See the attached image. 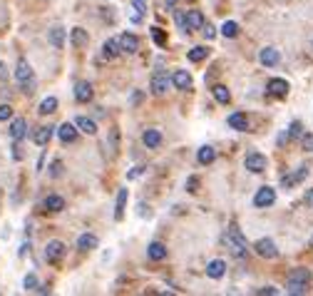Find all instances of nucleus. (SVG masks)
Instances as JSON below:
<instances>
[{"label":"nucleus","instance_id":"c9c22d12","mask_svg":"<svg viewBox=\"0 0 313 296\" xmlns=\"http://www.w3.org/2000/svg\"><path fill=\"white\" fill-rule=\"evenodd\" d=\"M301 135H303V124H301L298 120H294V122H291V130H288V137L296 139V137H301Z\"/></svg>","mask_w":313,"mask_h":296},{"label":"nucleus","instance_id":"393cba45","mask_svg":"<svg viewBox=\"0 0 313 296\" xmlns=\"http://www.w3.org/2000/svg\"><path fill=\"white\" fill-rule=\"evenodd\" d=\"M75 127H77V130L80 132H85V135H97V124L90 120V117H75Z\"/></svg>","mask_w":313,"mask_h":296},{"label":"nucleus","instance_id":"603ef678","mask_svg":"<svg viewBox=\"0 0 313 296\" xmlns=\"http://www.w3.org/2000/svg\"><path fill=\"white\" fill-rule=\"evenodd\" d=\"M174 3H177V0H166V8L172 10V8H174Z\"/></svg>","mask_w":313,"mask_h":296},{"label":"nucleus","instance_id":"2f4dec72","mask_svg":"<svg viewBox=\"0 0 313 296\" xmlns=\"http://www.w3.org/2000/svg\"><path fill=\"white\" fill-rule=\"evenodd\" d=\"M206 55H209V48L206 45H197V48L189 50V55H186V57H189L192 62H201V60H206Z\"/></svg>","mask_w":313,"mask_h":296},{"label":"nucleus","instance_id":"cd10ccee","mask_svg":"<svg viewBox=\"0 0 313 296\" xmlns=\"http://www.w3.org/2000/svg\"><path fill=\"white\" fill-rule=\"evenodd\" d=\"M52 137V127H37V130L33 132V142L40 144V147H45Z\"/></svg>","mask_w":313,"mask_h":296},{"label":"nucleus","instance_id":"4be33fe9","mask_svg":"<svg viewBox=\"0 0 313 296\" xmlns=\"http://www.w3.org/2000/svg\"><path fill=\"white\" fill-rule=\"evenodd\" d=\"M201 25H204V15H201V10H189V13H186V33L199 30Z\"/></svg>","mask_w":313,"mask_h":296},{"label":"nucleus","instance_id":"b1692460","mask_svg":"<svg viewBox=\"0 0 313 296\" xmlns=\"http://www.w3.org/2000/svg\"><path fill=\"white\" fill-rule=\"evenodd\" d=\"M43 207H45V211H50V214H57V211L65 209V199H62L60 194H50Z\"/></svg>","mask_w":313,"mask_h":296},{"label":"nucleus","instance_id":"f3484780","mask_svg":"<svg viewBox=\"0 0 313 296\" xmlns=\"http://www.w3.org/2000/svg\"><path fill=\"white\" fill-rule=\"evenodd\" d=\"M308 177V167H298V172H291V174H286L283 179H281V184L288 189V187H296L298 182H303Z\"/></svg>","mask_w":313,"mask_h":296},{"label":"nucleus","instance_id":"864d4df0","mask_svg":"<svg viewBox=\"0 0 313 296\" xmlns=\"http://www.w3.org/2000/svg\"><path fill=\"white\" fill-rule=\"evenodd\" d=\"M311 246H313V237H311Z\"/></svg>","mask_w":313,"mask_h":296},{"label":"nucleus","instance_id":"2eb2a0df","mask_svg":"<svg viewBox=\"0 0 313 296\" xmlns=\"http://www.w3.org/2000/svg\"><path fill=\"white\" fill-rule=\"evenodd\" d=\"M229 127L231 130H239V132H248V117L244 112H234V115H229Z\"/></svg>","mask_w":313,"mask_h":296},{"label":"nucleus","instance_id":"de8ad7c7","mask_svg":"<svg viewBox=\"0 0 313 296\" xmlns=\"http://www.w3.org/2000/svg\"><path fill=\"white\" fill-rule=\"evenodd\" d=\"M142 15H144V13H139V10H137V13H132V15H130V20L139 25V23H142Z\"/></svg>","mask_w":313,"mask_h":296},{"label":"nucleus","instance_id":"79ce46f5","mask_svg":"<svg viewBox=\"0 0 313 296\" xmlns=\"http://www.w3.org/2000/svg\"><path fill=\"white\" fill-rule=\"evenodd\" d=\"M174 23H177V25H179L184 33H186V15H184V13H174Z\"/></svg>","mask_w":313,"mask_h":296},{"label":"nucleus","instance_id":"09e8293b","mask_svg":"<svg viewBox=\"0 0 313 296\" xmlns=\"http://www.w3.org/2000/svg\"><path fill=\"white\" fill-rule=\"evenodd\" d=\"M0 80H8V70H5V62L0 60Z\"/></svg>","mask_w":313,"mask_h":296},{"label":"nucleus","instance_id":"4c0bfd02","mask_svg":"<svg viewBox=\"0 0 313 296\" xmlns=\"http://www.w3.org/2000/svg\"><path fill=\"white\" fill-rule=\"evenodd\" d=\"M10 117H13V107L10 104H0V122H5Z\"/></svg>","mask_w":313,"mask_h":296},{"label":"nucleus","instance_id":"f257e3e1","mask_svg":"<svg viewBox=\"0 0 313 296\" xmlns=\"http://www.w3.org/2000/svg\"><path fill=\"white\" fill-rule=\"evenodd\" d=\"M308 284H311V271L298 266L288 274V279H286V294L291 296H303L308 291Z\"/></svg>","mask_w":313,"mask_h":296},{"label":"nucleus","instance_id":"a19ab883","mask_svg":"<svg viewBox=\"0 0 313 296\" xmlns=\"http://www.w3.org/2000/svg\"><path fill=\"white\" fill-rule=\"evenodd\" d=\"M144 174V167L139 164V167H132L130 172H127V179H137V177H142Z\"/></svg>","mask_w":313,"mask_h":296},{"label":"nucleus","instance_id":"9b49d317","mask_svg":"<svg viewBox=\"0 0 313 296\" xmlns=\"http://www.w3.org/2000/svg\"><path fill=\"white\" fill-rule=\"evenodd\" d=\"M259 60H261V65H266V68H276L281 62V52L276 48H264L259 52Z\"/></svg>","mask_w":313,"mask_h":296},{"label":"nucleus","instance_id":"a878e982","mask_svg":"<svg viewBox=\"0 0 313 296\" xmlns=\"http://www.w3.org/2000/svg\"><path fill=\"white\" fill-rule=\"evenodd\" d=\"M142 142L149 147V150H157V147L162 144V132L159 130H144L142 135Z\"/></svg>","mask_w":313,"mask_h":296},{"label":"nucleus","instance_id":"9d476101","mask_svg":"<svg viewBox=\"0 0 313 296\" xmlns=\"http://www.w3.org/2000/svg\"><path fill=\"white\" fill-rule=\"evenodd\" d=\"M92 95H95V90H92V85H90L87 80H80V82L75 85V100H77V102L85 104V102L92 100Z\"/></svg>","mask_w":313,"mask_h":296},{"label":"nucleus","instance_id":"58836bf2","mask_svg":"<svg viewBox=\"0 0 313 296\" xmlns=\"http://www.w3.org/2000/svg\"><path fill=\"white\" fill-rule=\"evenodd\" d=\"M256 294L259 296H274V294H279V289L276 286H261V289H256Z\"/></svg>","mask_w":313,"mask_h":296},{"label":"nucleus","instance_id":"4468645a","mask_svg":"<svg viewBox=\"0 0 313 296\" xmlns=\"http://www.w3.org/2000/svg\"><path fill=\"white\" fill-rule=\"evenodd\" d=\"M57 137H60L62 142H75V139H77V127H75V122H62V124L57 127Z\"/></svg>","mask_w":313,"mask_h":296},{"label":"nucleus","instance_id":"412c9836","mask_svg":"<svg viewBox=\"0 0 313 296\" xmlns=\"http://www.w3.org/2000/svg\"><path fill=\"white\" fill-rule=\"evenodd\" d=\"M147 257H149L152 261H164V259H166V246H164L162 242H152V244L147 246Z\"/></svg>","mask_w":313,"mask_h":296},{"label":"nucleus","instance_id":"423d86ee","mask_svg":"<svg viewBox=\"0 0 313 296\" xmlns=\"http://www.w3.org/2000/svg\"><path fill=\"white\" fill-rule=\"evenodd\" d=\"M117 45H119V52L134 55V52L139 50V40H137V35H132V33H122V35L117 37Z\"/></svg>","mask_w":313,"mask_h":296},{"label":"nucleus","instance_id":"c03bdc74","mask_svg":"<svg viewBox=\"0 0 313 296\" xmlns=\"http://www.w3.org/2000/svg\"><path fill=\"white\" fill-rule=\"evenodd\" d=\"M62 174V162H52L50 167V177H60Z\"/></svg>","mask_w":313,"mask_h":296},{"label":"nucleus","instance_id":"f03ea898","mask_svg":"<svg viewBox=\"0 0 313 296\" xmlns=\"http://www.w3.org/2000/svg\"><path fill=\"white\" fill-rule=\"evenodd\" d=\"M15 80H17L20 87H23V92H25V95H30V92H33V87H35V72H33L30 62H28L25 57H20V60H17V65H15Z\"/></svg>","mask_w":313,"mask_h":296},{"label":"nucleus","instance_id":"ea45409f","mask_svg":"<svg viewBox=\"0 0 313 296\" xmlns=\"http://www.w3.org/2000/svg\"><path fill=\"white\" fill-rule=\"evenodd\" d=\"M201 30H204V37H206V40L216 37V28H214V25H206V23H204V25H201Z\"/></svg>","mask_w":313,"mask_h":296},{"label":"nucleus","instance_id":"72a5a7b5","mask_svg":"<svg viewBox=\"0 0 313 296\" xmlns=\"http://www.w3.org/2000/svg\"><path fill=\"white\" fill-rule=\"evenodd\" d=\"M221 35L224 37H236L239 35V25L234 23V20H226V23L221 25Z\"/></svg>","mask_w":313,"mask_h":296},{"label":"nucleus","instance_id":"e433bc0d","mask_svg":"<svg viewBox=\"0 0 313 296\" xmlns=\"http://www.w3.org/2000/svg\"><path fill=\"white\" fill-rule=\"evenodd\" d=\"M23 286L28 289V291H37V277H35V274H28V277H25V281H23Z\"/></svg>","mask_w":313,"mask_h":296},{"label":"nucleus","instance_id":"bb28decb","mask_svg":"<svg viewBox=\"0 0 313 296\" xmlns=\"http://www.w3.org/2000/svg\"><path fill=\"white\" fill-rule=\"evenodd\" d=\"M214 159H216V150H214V147H209V144L199 147V152H197V162L199 164H212Z\"/></svg>","mask_w":313,"mask_h":296},{"label":"nucleus","instance_id":"f8f14e48","mask_svg":"<svg viewBox=\"0 0 313 296\" xmlns=\"http://www.w3.org/2000/svg\"><path fill=\"white\" fill-rule=\"evenodd\" d=\"M192 75L189 72H186V70H174L172 72V85H174V87L177 90H192Z\"/></svg>","mask_w":313,"mask_h":296},{"label":"nucleus","instance_id":"0eeeda50","mask_svg":"<svg viewBox=\"0 0 313 296\" xmlns=\"http://www.w3.org/2000/svg\"><path fill=\"white\" fill-rule=\"evenodd\" d=\"M254 251L259 254L261 259H276V257H279V249H276L274 239H259V242L254 244Z\"/></svg>","mask_w":313,"mask_h":296},{"label":"nucleus","instance_id":"a211bd4d","mask_svg":"<svg viewBox=\"0 0 313 296\" xmlns=\"http://www.w3.org/2000/svg\"><path fill=\"white\" fill-rule=\"evenodd\" d=\"M224 274H226V261H224V259L209 261V266H206V277H209V279H221Z\"/></svg>","mask_w":313,"mask_h":296},{"label":"nucleus","instance_id":"49530a36","mask_svg":"<svg viewBox=\"0 0 313 296\" xmlns=\"http://www.w3.org/2000/svg\"><path fill=\"white\" fill-rule=\"evenodd\" d=\"M303 147L306 150H313V135H303Z\"/></svg>","mask_w":313,"mask_h":296},{"label":"nucleus","instance_id":"aec40b11","mask_svg":"<svg viewBox=\"0 0 313 296\" xmlns=\"http://www.w3.org/2000/svg\"><path fill=\"white\" fill-rule=\"evenodd\" d=\"M70 42H72L75 48H87V42H90L87 30H85V28H72V33H70Z\"/></svg>","mask_w":313,"mask_h":296},{"label":"nucleus","instance_id":"3c124183","mask_svg":"<svg viewBox=\"0 0 313 296\" xmlns=\"http://www.w3.org/2000/svg\"><path fill=\"white\" fill-rule=\"evenodd\" d=\"M288 139H291V137H288V132H281V135H279V144H286Z\"/></svg>","mask_w":313,"mask_h":296},{"label":"nucleus","instance_id":"8fccbe9b","mask_svg":"<svg viewBox=\"0 0 313 296\" xmlns=\"http://www.w3.org/2000/svg\"><path fill=\"white\" fill-rule=\"evenodd\" d=\"M142 100H144V95H142V92H134V95H132V104H139Z\"/></svg>","mask_w":313,"mask_h":296},{"label":"nucleus","instance_id":"39448f33","mask_svg":"<svg viewBox=\"0 0 313 296\" xmlns=\"http://www.w3.org/2000/svg\"><path fill=\"white\" fill-rule=\"evenodd\" d=\"M276 202V189L274 187H261L256 189V194H254V207L256 209H266Z\"/></svg>","mask_w":313,"mask_h":296},{"label":"nucleus","instance_id":"a18cd8bd","mask_svg":"<svg viewBox=\"0 0 313 296\" xmlns=\"http://www.w3.org/2000/svg\"><path fill=\"white\" fill-rule=\"evenodd\" d=\"M132 8L139 10V13H144V10H147V0H132Z\"/></svg>","mask_w":313,"mask_h":296},{"label":"nucleus","instance_id":"c756f323","mask_svg":"<svg viewBox=\"0 0 313 296\" xmlns=\"http://www.w3.org/2000/svg\"><path fill=\"white\" fill-rule=\"evenodd\" d=\"M212 95H214V100H216L219 104H229V100H231V92H229L224 85H214V87H212Z\"/></svg>","mask_w":313,"mask_h":296},{"label":"nucleus","instance_id":"f704fd0d","mask_svg":"<svg viewBox=\"0 0 313 296\" xmlns=\"http://www.w3.org/2000/svg\"><path fill=\"white\" fill-rule=\"evenodd\" d=\"M152 40L157 42V45H159V48H164V45H166V35H164V30L154 25V28H152Z\"/></svg>","mask_w":313,"mask_h":296},{"label":"nucleus","instance_id":"7ed1b4c3","mask_svg":"<svg viewBox=\"0 0 313 296\" xmlns=\"http://www.w3.org/2000/svg\"><path fill=\"white\" fill-rule=\"evenodd\" d=\"M224 242H226L229 251H231L234 257H239V259H241V257H246V249H248V244H246L244 234L239 231V226H229V231H226Z\"/></svg>","mask_w":313,"mask_h":296},{"label":"nucleus","instance_id":"7c9ffc66","mask_svg":"<svg viewBox=\"0 0 313 296\" xmlns=\"http://www.w3.org/2000/svg\"><path fill=\"white\" fill-rule=\"evenodd\" d=\"M117 52H119V45H117V37H110L107 42L102 45V55L107 57V60H115L117 57Z\"/></svg>","mask_w":313,"mask_h":296},{"label":"nucleus","instance_id":"dca6fc26","mask_svg":"<svg viewBox=\"0 0 313 296\" xmlns=\"http://www.w3.org/2000/svg\"><path fill=\"white\" fill-rule=\"evenodd\" d=\"M25 135H28V122H25L23 117L13 120V122H10V137H13L15 142H20Z\"/></svg>","mask_w":313,"mask_h":296},{"label":"nucleus","instance_id":"1a4fd4ad","mask_svg":"<svg viewBox=\"0 0 313 296\" xmlns=\"http://www.w3.org/2000/svg\"><path fill=\"white\" fill-rule=\"evenodd\" d=\"M266 90H268V95H271V97L283 100V97L288 95V82H286V80H281V77H274V80H268Z\"/></svg>","mask_w":313,"mask_h":296},{"label":"nucleus","instance_id":"5701e85b","mask_svg":"<svg viewBox=\"0 0 313 296\" xmlns=\"http://www.w3.org/2000/svg\"><path fill=\"white\" fill-rule=\"evenodd\" d=\"M48 40H50V45H52V48H57V50H60L62 45H65V28H60V25L50 28Z\"/></svg>","mask_w":313,"mask_h":296},{"label":"nucleus","instance_id":"c85d7f7f","mask_svg":"<svg viewBox=\"0 0 313 296\" xmlns=\"http://www.w3.org/2000/svg\"><path fill=\"white\" fill-rule=\"evenodd\" d=\"M77 249H80V251H92V249H97V237H95V234H80V237H77Z\"/></svg>","mask_w":313,"mask_h":296},{"label":"nucleus","instance_id":"6e6552de","mask_svg":"<svg viewBox=\"0 0 313 296\" xmlns=\"http://www.w3.org/2000/svg\"><path fill=\"white\" fill-rule=\"evenodd\" d=\"M62 257H65V244H62L60 239L48 242V246H45V259H48L50 264H57V261H62Z\"/></svg>","mask_w":313,"mask_h":296},{"label":"nucleus","instance_id":"37998d69","mask_svg":"<svg viewBox=\"0 0 313 296\" xmlns=\"http://www.w3.org/2000/svg\"><path fill=\"white\" fill-rule=\"evenodd\" d=\"M197 187H199V179L197 177H189V179H186V192H197Z\"/></svg>","mask_w":313,"mask_h":296},{"label":"nucleus","instance_id":"20e7f679","mask_svg":"<svg viewBox=\"0 0 313 296\" xmlns=\"http://www.w3.org/2000/svg\"><path fill=\"white\" fill-rule=\"evenodd\" d=\"M244 167L248 169V172H254V174H261V172H266L268 159H266L261 152H248L246 159H244Z\"/></svg>","mask_w":313,"mask_h":296},{"label":"nucleus","instance_id":"ddd939ff","mask_svg":"<svg viewBox=\"0 0 313 296\" xmlns=\"http://www.w3.org/2000/svg\"><path fill=\"white\" fill-rule=\"evenodd\" d=\"M169 82H172V77H166V75L159 70V72H154V75H152V85H149V87H152V92H154V95H164V92H166V87H169Z\"/></svg>","mask_w":313,"mask_h":296},{"label":"nucleus","instance_id":"6ab92c4d","mask_svg":"<svg viewBox=\"0 0 313 296\" xmlns=\"http://www.w3.org/2000/svg\"><path fill=\"white\" fill-rule=\"evenodd\" d=\"M124 207H127V187H119L117 202H115V219L117 222H122V217H124Z\"/></svg>","mask_w":313,"mask_h":296},{"label":"nucleus","instance_id":"473e14b6","mask_svg":"<svg viewBox=\"0 0 313 296\" xmlns=\"http://www.w3.org/2000/svg\"><path fill=\"white\" fill-rule=\"evenodd\" d=\"M55 110H57V97H45L40 102V112L43 115H52Z\"/></svg>","mask_w":313,"mask_h":296}]
</instances>
